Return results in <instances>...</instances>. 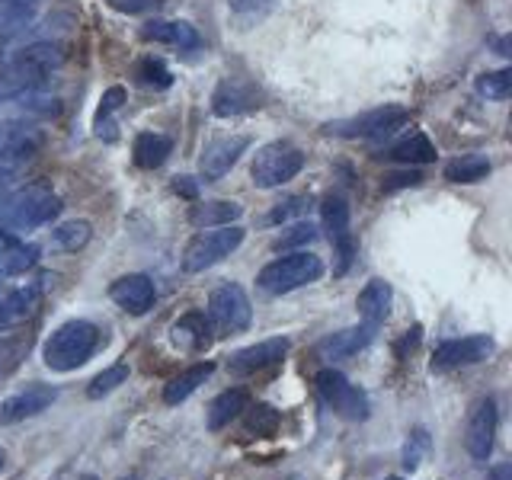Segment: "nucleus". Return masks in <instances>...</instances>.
Listing matches in <instances>:
<instances>
[{
  "label": "nucleus",
  "mask_w": 512,
  "mask_h": 480,
  "mask_svg": "<svg viewBox=\"0 0 512 480\" xmlns=\"http://www.w3.org/2000/svg\"><path fill=\"white\" fill-rule=\"evenodd\" d=\"M64 61H68V52H64L61 42L52 39L16 48L0 64V100H10V96H20L29 90H42L52 80V74L64 68Z\"/></svg>",
  "instance_id": "1"
},
{
  "label": "nucleus",
  "mask_w": 512,
  "mask_h": 480,
  "mask_svg": "<svg viewBox=\"0 0 512 480\" xmlns=\"http://www.w3.org/2000/svg\"><path fill=\"white\" fill-rule=\"evenodd\" d=\"M61 212V199L48 186H23L0 196V234L20 237L52 224Z\"/></svg>",
  "instance_id": "2"
},
{
  "label": "nucleus",
  "mask_w": 512,
  "mask_h": 480,
  "mask_svg": "<svg viewBox=\"0 0 512 480\" xmlns=\"http://www.w3.org/2000/svg\"><path fill=\"white\" fill-rule=\"evenodd\" d=\"M103 333L90 320H64L61 327L52 330V336L42 346V362L52 372H74L84 365L96 349H100Z\"/></svg>",
  "instance_id": "3"
},
{
  "label": "nucleus",
  "mask_w": 512,
  "mask_h": 480,
  "mask_svg": "<svg viewBox=\"0 0 512 480\" xmlns=\"http://www.w3.org/2000/svg\"><path fill=\"white\" fill-rule=\"evenodd\" d=\"M320 276H324V260L308 250H295L263 266L260 276H256V285H260L266 295H288V292H295V288L320 282Z\"/></svg>",
  "instance_id": "4"
},
{
  "label": "nucleus",
  "mask_w": 512,
  "mask_h": 480,
  "mask_svg": "<svg viewBox=\"0 0 512 480\" xmlns=\"http://www.w3.org/2000/svg\"><path fill=\"white\" fill-rule=\"evenodd\" d=\"M304 164H308V154H304L298 144L269 141L253 154L250 180H253L256 189H279L288 180H295V176L304 170Z\"/></svg>",
  "instance_id": "5"
},
{
  "label": "nucleus",
  "mask_w": 512,
  "mask_h": 480,
  "mask_svg": "<svg viewBox=\"0 0 512 480\" xmlns=\"http://www.w3.org/2000/svg\"><path fill=\"white\" fill-rule=\"evenodd\" d=\"M244 237H247V231L240 228V224H221V228L199 231L189 240V247L183 253V272L196 276V272L218 266L221 260H228V256L244 244Z\"/></svg>",
  "instance_id": "6"
},
{
  "label": "nucleus",
  "mask_w": 512,
  "mask_h": 480,
  "mask_svg": "<svg viewBox=\"0 0 512 480\" xmlns=\"http://www.w3.org/2000/svg\"><path fill=\"white\" fill-rule=\"evenodd\" d=\"M410 122V109L400 103H384L378 109L359 112V116L333 119L324 125V132L333 138H388L397 128H404Z\"/></svg>",
  "instance_id": "7"
},
{
  "label": "nucleus",
  "mask_w": 512,
  "mask_h": 480,
  "mask_svg": "<svg viewBox=\"0 0 512 480\" xmlns=\"http://www.w3.org/2000/svg\"><path fill=\"white\" fill-rule=\"evenodd\" d=\"M317 394L320 400L336 413L343 416V420L349 423H362L368 420V413H372V407H368V397L362 388H356L340 368H320L317 372Z\"/></svg>",
  "instance_id": "8"
},
{
  "label": "nucleus",
  "mask_w": 512,
  "mask_h": 480,
  "mask_svg": "<svg viewBox=\"0 0 512 480\" xmlns=\"http://www.w3.org/2000/svg\"><path fill=\"white\" fill-rule=\"evenodd\" d=\"M250 320H253V304L250 295L244 292V285L224 282L208 295V324L221 336L244 333L250 327Z\"/></svg>",
  "instance_id": "9"
},
{
  "label": "nucleus",
  "mask_w": 512,
  "mask_h": 480,
  "mask_svg": "<svg viewBox=\"0 0 512 480\" xmlns=\"http://www.w3.org/2000/svg\"><path fill=\"white\" fill-rule=\"evenodd\" d=\"M320 218H324V231H327V240H330L333 256H336L333 272L336 276H346L352 260H356V253H359L356 234H352L349 202L343 196H327L324 205H320Z\"/></svg>",
  "instance_id": "10"
},
{
  "label": "nucleus",
  "mask_w": 512,
  "mask_h": 480,
  "mask_svg": "<svg viewBox=\"0 0 512 480\" xmlns=\"http://www.w3.org/2000/svg\"><path fill=\"white\" fill-rule=\"evenodd\" d=\"M263 106V93L244 77H221L212 93V116L218 119H237L250 116Z\"/></svg>",
  "instance_id": "11"
},
{
  "label": "nucleus",
  "mask_w": 512,
  "mask_h": 480,
  "mask_svg": "<svg viewBox=\"0 0 512 480\" xmlns=\"http://www.w3.org/2000/svg\"><path fill=\"white\" fill-rule=\"evenodd\" d=\"M496 426H500V407L496 397H480L468 413V429H464V445L474 461H487L496 442Z\"/></svg>",
  "instance_id": "12"
},
{
  "label": "nucleus",
  "mask_w": 512,
  "mask_h": 480,
  "mask_svg": "<svg viewBox=\"0 0 512 480\" xmlns=\"http://www.w3.org/2000/svg\"><path fill=\"white\" fill-rule=\"evenodd\" d=\"M247 148H250V135H224V138L208 141L199 154V180L218 183L221 176L247 154Z\"/></svg>",
  "instance_id": "13"
},
{
  "label": "nucleus",
  "mask_w": 512,
  "mask_h": 480,
  "mask_svg": "<svg viewBox=\"0 0 512 480\" xmlns=\"http://www.w3.org/2000/svg\"><path fill=\"white\" fill-rule=\"evenodd\" d=\"M496 349V343L487 333H474V336H461V340H445L432 352V368L439 372H448V368H461V365H477L490 359V352Z\"/></svg>",
  "instance_id": "14"
},
{
  "label": "nucleus",
  "mask_w": 512,
  "mask_h": 480,
  "mask_svg": "<svg viewBox=\"0 0 512 480\" xmlns=\"http://www.w3.org/2000/svg\"><path fill=\"white\" fill-rule=\"evenodd\" d=\"M61 116V96L45 90H29L10 100H0V119L4 122H39V119H58Z\"/></svg>",
  "instance_id": "15"
},
{
  "label": "nucleus",
  "mask_w": 512,
  "mask_h": 480,
  "mask_svg": "<svg viewBox=\"0 0 512 480\" xmlns=\"http://www.w3.org/2000/svg\"><path fill=\"white\" fill-rule=\"evenodd\" d=\"M45 144L42 128H32L26 122H4L0 119V164H23L32 160Z\"/></svg>",
  "instance_id": "16"
},
{
  "label": "nucleus",
  "mask_w": 512,
  "mask_h": 480,
  "mask_svg": "<svg viewBox=\"0 0 512 480\" xmlns=\"http://www.w3.org/2000/svg\"><path fill=\"white\" fill-rule=\"evenodd\" d=\"M55 397L58 391L52 384H26V388L0 400V423H20L29 420V416H39L55 404Z\"/></svg>",
  "instance_id": "17"
},
{
  "label": "nucleus",
  "mask_w": 512,
  "mask_h": 480,
  "mask_svg": "<svg viewBox=\"0 0 512 480\" xmlns=\"http://www.w3.org/2000/svg\"><path fill=\"white\" fill-rule=\"evenodd\" d=\"M109 298L116 301L125 314L141 317V314H148L154 308L157 288H154L151 276H144V272H128V276H119L116 282L109 285Z\"/></svg>",
  "instance_id": "18"
},
{
  "label": "nucleus",
  "mask_w": 512,
  "mask_h": 480,
  "mask_svg": "<svg viewBox=\"0 0 512 480\" xmlns=\"http://www.w3.org/2000/svg\"><path fill=\"white\" fill-rule=\"evenodd\" d=\"M288 346H292V343H288L285 336L260 340V343H253L247 349H237L234 356L228 359V368L234 375H256V372H263V368L279 365L288 356Z\"/></svg>",
  "instance_id": "19"
},
{
  "label": "nucleus",
  "mask_w": 512,
  "mask_h": 480,
  "mask_svg": "<svg viewBox=\"0 0 512 480\" xmlns=\"http://www.w3.org/2000/svg\"><path fill=\"white\" fill-rule=\"evenodd\" d=\"M375 333H378V327L362 320L356 327H346V330H336V333L324 336V340L317 343V352H320V359H349L372 343Z\"/></svg>",
  "instance_id": "20"
},
{
  "label": "nucleus",
  "mask_w": 512,
  "mask_h": 480,
  "mask_svg": "<svg viewBox=\"0 0 512 480\" xmlns=\"http://www.w3.org/2000/svg\"><path fill=\"white\" fill-rule=\"evenodd\" d=\"M141 39L157 42V45H173V48H180V52L202 45L199 29L186 20H148L141 26Z\"/></svg>",
  "instance_id": "21"
},
{
  "label": "nucleus",
  "mask_w": 512,
  "mask_h": 480,
  "mask_svg": "<svg viewBox=\"0 0 512 480\" xmlns=\"http://www.w3.org/2000/svg\"><path fill=\"white\" fill-rule=\"evenodd\" d=\"M39 301H42V285H32V282L23 288H13L7 295H0V330L29 320L36 314Z\"/></svg>",
  "instance_id": "22"
},
{
  "label": "nucleus",
  "mask_w": 512,
  "mask_h": 480,
  "mask_svg": "<svg viewBox=\"0 0 512 480\" xmlns=\"http://www.w3.org/2000/svg\"><path fill=\"white\" fill-rule=\"evenodd\" d=\"M391 301H394V292H391V285L384 282V279H372L368 282L359 298H356V308H359V317L365 320V324H375L381 327L384 320H388L391 314Z\"/></svg>",
  "instance_id": "23"
},
{
  "label": "nucleus",
  "mask_w": 512,
  "mask_h": 480,
  "mask_svg": "<svg viewBox=\"0 0 512 480\" xmlns=\"http://www.w3.org/2000/svg\"><path fill=\"white\" fill-rule=\"evenodd\" d=\"M212 375H215V362H196V365L183 368L180 375L167 381V388H164V404H170V407L183 404V400H189L192 394H196Z\"/></svg>",
  "instance_id": "24"
},
{
  "label": "nucleus",
  "mask_w": 512,
  "mask_h": 480,
  "mask_svg": "<svg viewBox=\"0 0 512 480\" xmlns=\"http://www.w3.org/2000/svg\"><path fill=\"white\" fill-rule=\"evenodd\" d=\"M388 160H397L404 167H420V164H432L439 154H436V144H432L423 132H413L407 138L394 141L388 151H381Z\"/></svg>",
  "instance_id": "25"
},
{
  "label": "nucleus",
  "mask_w": 512,
  "mask_h": 480,
  "mask_svg": "<svg viewBox=\"0 0 512 480\" xmlns=\"http://www.w3.org/2000/svg\"><path fill=\"white\" fill-rule=\"evenodd\" d=\"M247 404H250V394H247L244 388H228V391H221V394L212 400V407H208V413H205V426L212 429V432L224 429L231 420H237V416L247 410Z\"/></svg>",
  "instance_id": "26"
},
{
  "label": "nucleus",
  "mask_w": 512,
  "mask_h": 480,
  "mask_svg": "<svg viewBox=\"0 0 512 480\" xmlns=\"http://www.w3.org/2000/svg\"><path fill=\"white\" fill-rule=\"evenodd\" d=\"M173 343L180 349H189V352H202L212 343V324H208L205 314H183L180 320L173 324Z\"/></svg>",
  "instance_id": "27"
},
{
  "label": "nucleus",
  "mask_w": 512,
  "mask_h": 480,
  "mask_svg": "<svg viewBox=\"0 0 512 480\" xmlns=\"http://www.w3.org/2000/svg\"><path fill=\"white\" fill-rule=\"evenodd\" d=\"M244 215V205L240 202H228V199H215V202H199L192 205L189 221L196 228H221V224H237V218Z\"/></svg>",
  "instance_id": "28"
},
{
  "label": "nucleus",
  "mask_w": 512,
  "mask_h": 480,
  "mask_svg": "<svg viewBox=\"0 0 512 480\" xmlns=\"http://www.w3.org/2000/svg\"><path fill=\"white\" fill-rule=\"evenodd\" d=\"M173 154V141L167 135H157V132H141L132 144V157L141 170H157L164 167V160Z\"/></svg>",
  "instance_id": "29"
},
{
  "label": "nucleus",
  "mask_w": 512,
  "mask_h": 480,
  "mask_svg": "<svg viewBox=\"0 0 512 480\" xmlns=\"http://www.w3.org/2000/svg\"><path fill=\"white\" fill-rule=\"evenodd\" d=\"M493 170L490 164V157L484 154H461L455 160H448L445 164V180L448 183H464V186H471V183H480V180H487Z\"/></svg>",
  "instance_id": "30"
},
{
  "label": "nucleus",
  "mask_w": 512,
  "mask_h": 480,
  "mask_svg": "<svg viewBox=\"0 0 512 480\" xmlns=\"http://www.w3.org/2000/svg\"><path fill=\"white\" fill-rule=\"evenodd\" d=\"M36 20V7L16 4V0H0V45H7L20 32H26Z\"/></svg>",
  "instance_id": "31"
},
{
  "label": "nucleus",
  "mask_w": 512,
  "mask_h": 480,
  "mask_svg": "<svg viewBox=\"0 0 512 480\" xmlns=\"http://www.w3.org/2000/svg\"><path fill=\"white\" fill-rule=\"evenodd\" d=\"M90 237H93V228H90V221H84V218H74V221H61L58 228L52 231V240H55V247L68 250V253H77V250H84V247L90 244Z\"/></svg>",
  "instance_id": "32"
},
{
  "label": "nucleus",
  "mask_w": 512,
  "mask_h": 480,
  "mask_svg": "<svg viewBox=\"0 0 512 480\" xmlns=\"http://www.w3.org/2000/svg\"><path fill=\"white\" fill-rule=\"evenodd\" d=\"M240 416H244V429L250 436H276V429L282 423L279 410L272 404H247V410Z\"/></svg>",
  "instance_id": "33"
},
{
  "label": "nucleus",
  "mask_w": 512,
  "mask_h": 480,
  "mask_svg": "<svg viewBox=\"0 0 512 480\" xmlns=\"http://www.w3.org/2000/svg\"><path fill=\"white\" fill-rule=\"evenodd\" d=\"M135 77H138V84L154 87V90H167L173 84V71L167 68V61L164 58H154V55L141 58L135 64Z\"/></svg>",
  "instance_id": "34"
},
{
  "label": "nucleus",
  "mask_w": 512,
  "mask_h": 480,
  "mask_svg": "<svg viewBox=\"0 0 512 480\" xmlns=\"http://www.w3.org/2000/svg\"><path fill=\"white\" fill-rule=\"evenodd\" d=\"M125 103V87H109L103 96H100V106H96V119H93V128H96V135H106L112 138V112H119Z\"/></svg>",
  "instance_id": "35"
},
{
  "label": "nucleus",
  "mask_w": 512,
  "mask_h": 480,
  "mask_svg": "<svg viewBox=\"0 0 512 480\" xmlns=\"http://www.w3.org/2000/svg\"><path fill=\"white\" fill-rule=\"evenodd\" d=\"M477 93L487 96V100H496V103L509 100V93H512V71L509 68H500V71L480 74L477 77Z\"/></svg>",
  "instance_id": "36"
},
{
  "label": "nucleus",
  "mask_w": 512,
  "mask_h": 480,
  "mask_svg": "<svg viewBox=\"0 0 512 480\" xmlns=\"http://www.w3.org/2000/svg\"><path fill=\"white\" fill-rule=\"evenodd\" d=\"M125 381H128V365H125V362H116V365L103 368V372L90 381L87 397H90V400H100V397H106V394L116 391L119 384H125Z\"/></svg>",
  "instance_id": "37"
},
{
  "label": "nucleus",
  "mask_w": 512,
  "mask_h": 480,
  "mask_svg": "<svg viewBox=\"0 0 512 480\" xmlns=\"http://www.w3.org/2000/svg\"><path fill=\"white\" fill-rule=\"evenodd\" d=\"M317 237V228L311 221H295L279 240H276V250H288V247H301V244H311Z\"/></svg>",
  "instance_id": "38"
},
{
  "label": "nucleus",
  "mask_w": 512,
  "mask_h": 480,
  "mask_svg": "<svg viewBox=\"0 0 512 480\" xmlns=\"http://www.w3.org/2000/svg\"><path fill=\"white\" fill-rule=\"evenodd\" d=\"M304 212H308V199H304V196H288V199H282V202L269 212V224H282V221L298 218V215H304Z\"/></svg>",
  "instance_id": "39"
},
{
  "label": "nucleus",
  "mask_w": 512,
  "mask_h": 480,
  "mask_svg": "<svg viewBox=\"0 0 512 480\" xmlns=\"http://www.w3.org/2000/svg\"><path fill=\"white\" fill-rule=\"evenodd\" d=\"M423 183V173L416 170V167H404V170H397V173H388L381 180V189L384 192H394V189H407V186H420Z\"/></svg>",
  "instance_id": "40"
},
{
  "label": "nucleus",
  "mask_w": 512,
  "mask_h": 480,
  "mask_svg": "<svg viewBox=\"0 0 512 480\" xmlns=\"http://www.w3.org/2000/svg\"><path fill=\"white\" fill-rule=\"evenodd\" d=\"M429 448V439H426V432L423 429H416L413 436H410V442H407V448H404V468L407 471H416L420 468V461H423V452Z\"/></svg>",
  "instance_id": "41"
},
{
  "label": "nucleus",
  "mask_w": 512,
  "mask_h": 480,
  "mask_svg": "<svg viewBox=\"0 0 512 480\" xmlns=\"http://www.w3.org/2000/svg\"><path fill=\"white\" fill-rule=\"evenodd\" d=\"M109 7L122 13H148L160 7V0H109Z\"/></svg>",
  "instance_id": "42"
},
{
  "label": "nucleus",
  "mask_w": 512,
  "mask_h": 480,
  "mask_svg": "<svg viewBox=\"0 0 512 480\" xmlns=\"http://www.w3.org/2000/svg\"><path fill=\"white\" fill-rule=\"evenodd\" d=\"M173 192L189 199V202H196L199 199V180L196 176H173Z\"/></svg>",
  "instance_id": "43"
},
{
  "label": "nucleus",
  "mask_w": 512,
  "mask_h": 480,
  "mask_svg": "<svg viewBox=\"0 0 512 480\" xmlns=\"http://www.w3.org/2000/svg\"><path fill=\"white\" fill-rule=\"evenodd\" d=\"M13 183H16V170L7 167V164H0V196H4V192H10Z\"/></svg>",
  "instance_id": "44"
},
{
  "label": "nucleus",
  "mask_w": 512,
  "mask_h": 480,
  "mask_svg": "<svg viewBox=\"0 0 512 480\" xmlns=\"http://www.w3.org/2000/svg\"><path fill=\"white\" fill-rule=\"evenodd\" d=\"M487 480H512V468L509 464H496V468H490Z\"/></svg>",
  "instance_id": "45"
},
{
  "label": "nucleus",
  "mask_w": 512,
  "mask_h": 480,
  "mask_svg": "<svg viewBox=\"0 0 512 480\" xmlns=\"http://www.w3.org/2000/svg\"><path fill=\"white\" fill-rule=\"evenodd\" d=\"M256 4H263V0H234L237 10H256Z\"/></svg>",
  "instance_id": "46"
},
{
  "label": "nucleus",
  "mask_w": 512,
  "mask_h": 480,
  "mask_svg": "<svg viewBox=\"0 0 512 480\" xmlns=\"http://www.w3.org/2000/svg\"><path fill=\"white\" fill-rule=\"evenodd\" d=\"M4 461H7V455H4V448H0V471H4Z\"/></svg>",
  "instance_id": "47"
},
{
  "label": "nucleus",
  "mask_w": 512,
  "mask_h": 480,
  "mask_svg": "<svg viewBox=\"0 0 512 480\" xmlns=\"http://www.w3.org/2000/svg\"><path fill=\"white\" fill-rule=\"evenodd\" d=\"M16 4H32V7H36V4H39V0H16Z\"/></svg>",
  "instance_id": "48"
},
{
  "label": "nucleus",
  "mask_w": 512,
  "mask_h": 480,
  "mask_svg": "<svg viewBox=\"0 0 512 480\" xmlns=\"http://www.w3.org/2000/svg\"><path fill=\"white\" fill-rule=\"evenodd\" d=\"M292 480H301V477H292Z\"/></svg>",
  "instance_id": "49"
}]
</instances>
